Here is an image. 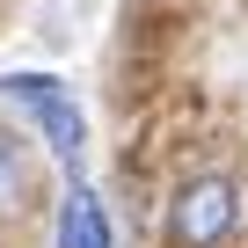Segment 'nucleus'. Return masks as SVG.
Listing matches in <instances>:
<instances>
[{
	"mask_svg": "<svg viewBox=\"0 0 248 248\" xmlns=\"http://www.w3.org/2000/svg\"><path fill=\"white\" fill-rule=\"evenodd\" d=\"M0 102L22 109L37 132H44V146H51L59 161H80L88 117H80V102H73V88H66L59 73H8V80H0Z\"/></svg>",
	"mask_w": 248,
	"mask_h": 248,
	"instance_id": "nucleus-1",
	"label": "nucleus"
},
{
	"mask_svg": "<svg viewBox=\"0 0 248 248\" xmlns=\"http://www.w3.org/2000/svg\"><path fill=\"white\" fill-rule=\"evenodd\" d=\"M241 226V190L226 175H190L168 197V241L175 248H226Z\"/></svg>",
	"mask_w": 248,
	"mask_h": 248,
	"instance_id": "nucleus-2",
	"label": "nucleus"
},
{
	"mask_svg": "<svg viewBox=\"0 0 248 248\" xmlns=\"http://www.w3.org/2000/svg\"><path fill=\"white\" fill-rule=\"evenodd\" d=\"M59 248H117L109 241V212H102L95 190H66V204H59Z\"/></svg>",
	"mask_w": 248,
	"mask_h": 248,
	"instance_id": "nucleus-3",
	"label": "nucleus"
},
{
	"mask_svg": "<svg viewBox=\"0 0 248 248\" xmlns=\"http://www.w3.org/2000/svg\"><path fill=\"white\" fill-rule=\"evenodd\" d=\"M22 190H30V154H22V139L0 132V212H15Z\"/></svg>",
	"mask_w": 248,
	"mask_h": 248,
	"instance_id": "nucleus-4",
	"label": "nucleus"
}]
</instances>
